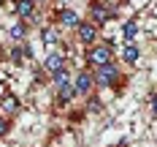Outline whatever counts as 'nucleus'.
Returning a JSON list of instances; mask_svg holds the SVG:
<instances>
[{
    "label": "nucleus",
    "instance_id": "obj_7",
    "mask_svg": "<svg viewBox=\"0 0 157 147\" xmlns=\"http://www.w3.org/2000/svg\"><path fill=\"white\" fill-rule=\"evenodd\" d=\"M60 25L63 27H78L81 25V19L73 8H60Z\"/></svg>",
    "mask_w": 157,
    "mask_h": 147
},
{
    "label": "nucleus",
    "instance_id": "obj_16",
    "mask_svg": "<svg viewBox=\"0 0 157 147\" xmlns=\"http://www.w3.org/2000/svg\"><path fill=\"white\" fill-rule=\"evenodd\" d=\"M52 76H54V84L60 87V84H68V82H71V71H68V68H60V71L52 74Z\"/></svg>",
    "mask_w": 157,
    "mask_h": 147
},
{
    "label": "nucleus",
    "instance_id": "obj_10",
    "mask_svg": "<svg viewBox=\"0 0 157 147\" xmlns=\"http://www.w3.org/2000/svg\"><path fill=\"white\" fill-rule=\"evenodd\" d=\"M122 57H125V63L136 65V63H138V57H141V52H138V47H136V44L130 41V44L125 47V52H122Z\"/></svg>",
    "mask_w": 157,
    "mask_h": 147
},
{
    "label": "nucleus",
    "instance_id": "obj_14",
    "mask_svg": "<svg viewBox=\"0 0 157 147\" xmlns=\"http://www.w3.org/2000/svg\"><path fill=\"white\" fill-rule=\"evenodd\" d=\"M25 35H27V25H25V22H16L14 27H11V38H14V41H22Z\"/></svg>",
    "mask_w": 157,
    "mask_h": 147
},
{
    "label": "nucleus",
    "instance_id": "obj_6",
    "mask_svg": "<svg viewBox=\"0 0 157 147\" xmlns=\"http://www.w3.org/2000/svg\"><path fill=\"white\" fill-rule=\"evenodd\" d=\"M60 68H65V57L60 55V52H49L46 60H44V71H49V74H57Z\"/></svg>",
    "mask_w": 157,
    "mask_h": 147
},
{
    "label": "nucleus",
    "instance_id": "obj_5",
    "mask_svg": "<svg viewBox=\"0 0 157 147\" xmlns=\"http://www.w3.org/2000/svg\"><path fill=\"white\" fill-rule=\"evenodd\" d=\"M92 82H95V76L90 74V71H78L76 82H73V87H76V93H78V96H87V93L92 90Z\"/></svg>",
    "mask_w": 157,
    "mask_h": 147
},
{
    "label": "nucleus",
    "instance_id": "obj_19",
    "mask_svg": "<svg viewBox=\"0 0 157 147\" xmlns=\"http://www.w3.org/2000/svg\"><path fill=\"white\" fill-rule=\"evenodd\" d=\"M0 3H6V0H0Z\"/></svg>",
    "mask_w": 157,
    "mask_h": 147
},
{
    "label": "nucleus",
    "instance_id": "obj_11",
    "mask_svg": "<svg viewBox=\"0 0 157 147\" xmlns=\"http://www.w3.org/2000/svg\"><path fill=\"white\" fill-rule=\"evenodd\" d=\"M30 57H33V52H30V47H25V44L14 47V52H11V60H14V63H22V60H30Z\"/></svg>",
    "mask_w": 157,
    "mask_h": 147
},
{
    "label": "nucleus",
    "instance_id": "obj_8",
    "mask_svg": "<svg viewBox=\"0 0 157 147\" xmlns=\"http://www.w3.org/2000/svg\"><path fill=\"white\" fill-rule=\"evenodd\" d=\"M14 11H16V16H19V19H30L33 11H35V0H16Z\"/></svg>",
    "mask_w": 157,
    "mask_h": 147
},
{
    "label": "nucleus",
    "instance_id": "obj_3",
    "mask_svg": "<svg viewBox=\"0 0 157 147\" xmlns=\"http://www.w3.org/2000/svg\"><path fill=\"white\" fill-rule=\"evenodd\" d=\"M114 14H117V11H114V6H106V3H92V6H90L92 25H106Z\"/></svg>",
    "mask_w": 157,
    "mask_h": 147
},
{
    "label": "nucleus",
    "instance_id": "obj_2",
    "mask_svg": "<svg viewBox=\"0 0 157 147\" xmlns=\"http://www.w3.org/2000/svg\"><path fill=\"white\" fill-rule=\"evenodd\" d=\"M117 79H119V71H117V65H114V63L98 65V71H95V84H100V87H111Z\"/></svg>",
    "mask_w": 157,
    "mask_h": 147
},
{
    "label": "nucleus",
    "instance_id": "obj_9",
    "mask_svg": "<svg viewBox=\"0 0 157 147\" xmlns=\"http://www.w3.org/2000/svg\"><path fill=\"white\" fill-rule=\"evenodd\" d=\"M73 96H78V93H76V87H73L71 82H68V84H60V87H57V101H60V104H68V101H71Z\"/></svg>",
    "mask_w": 157,
    "mask_h": 147
},
{
    "label": "nucleus",
    "instance_id": "obj_17",
    "mask_svg": "<svg viewBox=\"0 0 157 147\" xmlns=\"http://www.w3.org/2000/svg\"><path fill=\"white\" fill-rule=\"evenodd\" d=\"M6 131H8V123H6V117H0V136H6Z\"/></svg>",
    "mask_w": 157,
    "mask_h": 147
},
{
    "label": "nucleus",
    "instance_id": "obj_12",
    "mask_svg": "<svg viewBox=\"0 0 157 147\" xmlns=\"http://www.w3.org/2000/svg\"><path fill=\"white\" fill-rule=\"evenodd\" d=\"M0 109L6 114H16L19 112V101H16L14 96H3V101H0Z\"/></svg>",
    "mask_w": 157,
    "mask_h": 147
},
{
    "label": "nucleus",
    "instance_id": "obj_13",
    "mask_svg": "<svg viewBox=\"0 0 157 147\" xmlns=\"http://www.w3.org/2000/svg\"><path fill=\"white\" fill-rule=\"evenodd\" d=\"M41 38H44V44H46V47H52V44H57V41H60V35H57L54 27H44V30H41Z\"/></svg>",
    "mask_w": 157,
    "mask_h": 147
},
{
    "label": "nucleus",
    "instance_id": "obj_1",
    "mask_svg": "<svg viewBox=\"0 0 157 147\" xmlns=\"http://www.w3.org/2000/svg\"><path fill=\"white\" fill-rule=\"evenodd\" d=\"M111 57H114V49L109 47V44H92V49L87 52V60L98 68V65H106L111 63Z\"/></svg>",
    "mask_w": 157,
    "mask_h": 147
},
{
    "label": "nucleus",
    "instance_id": "obj_15",
    "mask_svg": "<svg viewBox=\"0 0 157 147\" xmlns=\"http://www.w3.org/2000/svg\"><path fill=\"white\" fill-rule=\"evenodd\" d=\"M122 33H125V41L130 44V41H136V35H138V25H136V22H127Z\"/></svg>",
    "mask_w": 157,
    "mask_h": 147
},
{
    "label": "nucleus",
    "instance_id": "obj_20",
    "mask_svg": "<svg viewBox=\"0 0 157 147\" xmlns=\"http://www.w3.org/2000/svg\"><path fill=\"white\" fill-rule=\"evenodd\" d=\"M119 147H125V145H119Z\"/></svg>",
    "mask_w": 157,
    "mask_h": 147
},
{
    "label": "nucleus",
    "instance_id": "obj_4",
    "mask_svg": "<svg viewBox=\"0 0 157 147\" xmlns=\"http://www.w3.org/2000/svg\"><path fill=\"white\" fill-rule=\"evenodd\" d=\"M76 33H78V41H81V44H90V47H92L95 38H98V27H95L92 22H81L76 27Z\"/></svg>",
    "mask_w": 157,
    "mask_h": 147
},
{
    "label": "nucleus",
    "instance_id": "obj_18",
    "mask_svg": "<svg viewBox=\"0 0 157 147\" xmlns=\"http://www.w3.org/2000/svg\"><path fill=\"white\" fill-rule=\"evenodd\" d=\"M152 114H157V93L152 96Z\"/></svg>",
    "mask_w": 157,
    "mask_h": 147
}]
</instances>
